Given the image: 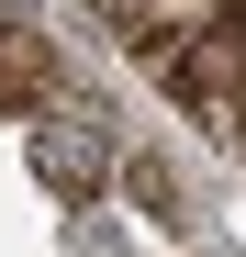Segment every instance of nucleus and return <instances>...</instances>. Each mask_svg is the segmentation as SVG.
Wrapping results in <instances>:
<instances>
[{
  "label": "nucleus",
  "mask_w": 246,
  "mask_h": 257,
  "mask_svg": "<svg viewBox=\"0 0 246 257\" xmlns=\"http://www.w3.org/2000/svg\"><path fill=\"white\" fill-rule=\"evenodd\" d=\"M123 190H135V201L157 212V224H168V212H179V179H168V168H157V157H135V168H123Z\"/></svg>",
  "instance_id": "7ed1b4c3"
},
{
  "label": "nucleus",
  "mask_w": 246,
  "mask_h": 257,
  "mask_svg": "<svg viewBox=\"0 0 246 257\" xmlns=\"http://www.w3.org/2000/svg\"><path fill=\"white\" fill-rule=\"evenodd\" d=\"M56 101V45L34 23H0V112H45Z\"/></svg>",
  "instance_id": "f03ea898"
},
{
  "label": "nucleus",
  "mask_w": 246,
  "mask_h": 257,
  "mask_svg": "<svg viewBox=\"0 0 246 257\" xmlns=\"http://www.w3.org/2000/svg\"><path fill=\"white\" fill-rule=\"evenodd\" d=\"M34 168H45L67 201H90V190L112 179V146L90 135V123H34Z\"/></svg>",
  "instance_id": "f257e3e1"
},
{
  "label": "nucleus",
  "mask_w": 246,
  "mask_h": 257,
  "mask_svg": "<svg viewBox=\"0 0 246 257\" xmlns=\"http://www.w3.org/2000/svg\"><path fill=\"white\" fill-rule=\"evenodd\" d=\"M213 34H224V45H235V67H246V0H235V12H224Z\"/></svg>",
  "instance_id": "20e7f679"
}]
</instances>
